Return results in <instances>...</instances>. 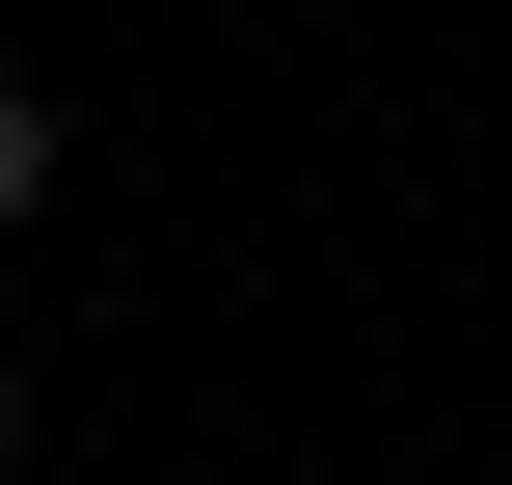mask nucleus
<instances>
[{"instance_id":"f257e3e1","label":"nucleus","mask_w":512,"mask_h":485,"mask_svg":"<svg viewBox=\"0 0 512 485\" xmlns=\"http://www.w3.org/2000/svg\"><path fill=\"white\" fill-rule=\"evenodd\" d=\"M27 189H54V108H27V81H0V216H27Z\"/></svg>"},{"instance_id":"f03ea898","label":"nucleus","mask_w":512,"mask_h":485,"mask_svg":"<svg viewBox=\"0 0 512 485\" xmlns=\"http://www.w3.org/2000/svg\"><path fill=\"white\" fill-rule=\"evenodd\" d=\"M0 432H27V351H0Z\"/></svg>"},{"instance_id":"7ed1b4c3","label":"nucleus","mask_w":512,"mask_h":485,"mask_svg":"<svg viewBox=\"0 0 512 485\" xmlns=\"http://www.w3.org/2000/svg\"><path fill=\"white\" fill-rule=\"evenodd\" d=\"M189 485H216V459H189Z\"/></svg>"}]
</instances>
